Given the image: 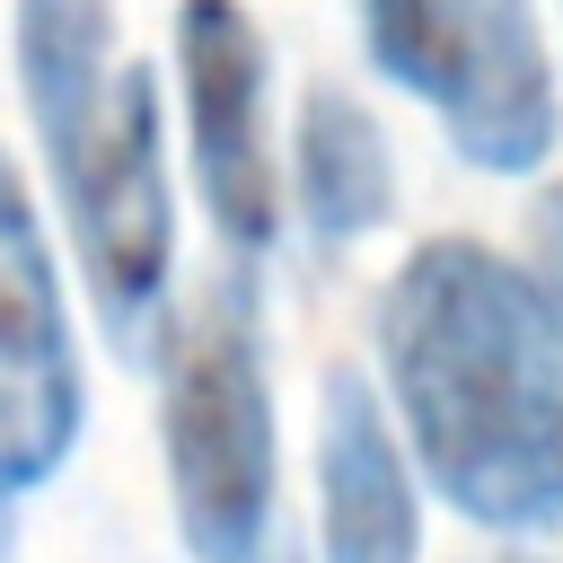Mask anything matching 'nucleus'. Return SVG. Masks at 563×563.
<instances>
[{
	"mask_svg": "<svg viewBox=\"0 0 563 563\" xmlns=\"http://www.w3.org/2000/svg\"><path fill=\"white\" fill-rule=\"evenodd\" d=\"M378 361L422 475L501 537L563 519V334L519 264L422 238L378 290Z\"/></svg>",
	"mask_w": 563,
	"mask_h": 563,
	"instance_id": "obj_1",
	"label": "nucleus"
},
{
	"mask_svg": "<svg viewBox=\"0 0 563 563\" xmlns=\"http://www.w3.org/2000/svg\"><path fill=\"white\" fill-rule=\"evenodd\" d=\"M18 79L70 211L79 273L114 343L132 352L167 299V246H176V202L158 167V88L141 62L114 53L106 0H18Z\"/></svg>",
	"mask_w": 563,
	"mask_h": 563,
	"instance_id": "obj_2",
	"label": "nucleus"
},
{
	"mask_svg": "<svg viewBox=\"0 0 563 563\" xmlns=\"http://www.w3.org/2000/svg\"><path fill=\"white\" fill-rule=\"evenodd\" d=\"M158 431L167 493L194 563H255L273 537V396L255 299L238 282L202 290L158 343Z\"/></svg>",
	"mask_w": 563,
	"mask_h": 563,
	"instance_id": "obj_3",
	"label": "nucleus"
},
{
	"mask_svg": "<svg viewBox=\"0 0 563 563\" xmlns=\"http://www.w3.org/2000/svg\"><path fill=\"white\" fill-rule=\"evenodd\" d=\"M369 62L422 97L449 150L484 176H528L554 158L563 106L528 0H361Z\"/></svg>",
	"mask_w": 563,
	"mask_h": 563,
	"instance_id": "obj_4",
	"label": "nucleus"
},
{
	"mask_svg": "<svg viewBox=\"0 0 563 563\" xmlns=\"http://www.w3.org/2000/svg\"><path fill=\"white\" fill-rule=\"evenodd\" d=\"M79 440V352L44 220L0 158V501L35 493Z\"/></svg>",
	"mask_w": 563,
	"mask_h": 563,
	"instance_id": "obj_5",
	"label": "nucleus"
},
{
	"mask_svg": "<svg viewBox=\"0 0 563 563\" xmlns=\"http://www.w3.org/2000/svg\"><path fill=\"white\" fill-rule=\"evenodd\" d=\"M176 70H185L202 211L238 255H264L273 220H282V176H273V141H264V35H255L246 0H185Z\"/></svg>",
	"mask_w": 563,
	"mask_h": 563,
	"instance_id": "obj_6",
	"label": "nucleus"
},
{
	"mask_svg": "<svg viewBox=\"0 0 563 563\" xmlns=\"http://www.w3.org/2000/svg\"><path fill=\"white\" fill-rule=\"evenodd\" d=\"M317 510H325V528H317L325 563H413V545H422L405 449L352 369H334L317 396Z\"/></svg>",
	"mask_w": 563,
	"mask_h": 563,
	"instance_id": "obj_7",
	"label": "nucleus"
},
{
	"mask_svg": "<svg viewBox=\"0 0 563 563\" xmlns=\"http://www.w3.org/2000/svg\"><path fill=\"white\" fill-rule=\"evenodd\" d=\"M290 158H299V211L325 246H352L396 211V158H387V132L361 97L308 88Z\"/></svg>",
	"mask_w": 563,
	"mask_h": 563,
	"instance_id": "obj_8",
	"label": "nucleus"
},
{
	"mask_svg": "<svg viewBox=\"0 0 563 563\" xmlns=\"http://www.w3.org/2000/svg\"><path fill=\"white\" fill-rule=\"evenodd\" d=\"M537 299H545V317L563 334V185L537 202Z\"/></svg>",
	"mask_w": 563,
	"mask_h": 563,
	"instance_id": "obj_9",
	"label": "nucleus"
},
{
	"mask_svg": "<svg viewBox=\"0 0 563 563\" xmlns=\"http://www.w3.org/2000/svg\"><path fill=\"white\" fill-rule=\"evenodd\" d=\"M0 563H9V501H0Z\"/></svg>",
	"mask_w": 563,
	"mask_h": 563,
	"instance_id": "obj_10",
	"label": "nucleus"
}]
</instances>
